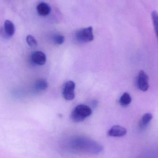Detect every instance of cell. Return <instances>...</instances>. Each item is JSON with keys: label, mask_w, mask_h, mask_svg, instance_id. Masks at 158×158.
<instances>
[{"label": "cell", "mask_w": 158, "mask_h": 158, "mask_svg": "<svg viewBox=\"0 0 158 158\" xmlns=\"http://www.w3.org/2000/svg\"><path fill=\"white\" fill-rule=\"evenodd\" d=\"M69 148L76 152L97 155L103 150V147L96 141L85 137L75 136L68 141Z\"/></svg>", "instance_id": "6da1fadb"}, {"label": "cell", "mask_w": 158, "mask_h": 158, "mask_svg": "<svg viewBox=\"0 0 158 158\" xmlns=\"http://www.w3.org/2000/svg\"><path fill=\"white\" fill-rule=\"evenodd\" d=\"M92 110L90 107L86 105H78L72 111L70 115L71 120L75 123L83 121L86 118L91 116Z\"/></svg>", "instance_id": "7a4b0ae2"}, {"label": "cell", "mask_w": 158, "mask_h": 158, "mask_svg": "<svg viewBox=\"0 0 158 158\" xmlns=\"http://www.w3.org/2000/svg\"><path fill=\"white\" fill-rule=\"evenodd\" d=\"M76 38L80 42L87 43L92 41L94 40L93 28L92 27L81 29L77 31Z\"/></svg>", "instance_id": "3957f363"}, {"label": "cell", "mask_w": 158, "mask_h": 158, "mask_svg": "<svg viewBox=\"0 0 158 158\" xmlns=\"http://www.w3.org/2000/svg\"><path fill=\"white\" fill-rule=\"evenodd\" d=\"M76 84L73 81H69L65 83L63 89V95L67 100H72L75 98Z\"/></svg>", "instance_id": "277c9868"}, {"label": "cell", "mask_w": 158, "mask_h": 158, "mask_svg": "<svg viewBox=\"0 0 158 158\" xmlns=\"http://www.w3.org/2000/svg\"><path fill=\"white\" fill-rule=\"evenodd\" d=\"M136 85L139 90L143 92H146L149 88L148 76L143 70H141L138 73L136 78Z\"/></svg>", "instance_id": "5b68a950"}, {"label": "cell", "mask_w": 158, "mask_h": 158, "mask_svg": "<svg viewBox=\"0 0 158 158\" xmlns=\"http://www.w3.org/2000/svg\"><path fill=\"white\" fill-rule=\"evenodd\" d=\"M127 130L120 125H114L108 132V135L112 137H122L126 135Z\"/></svg>", "instance_id": "8992f818"}, {"label": "cell", "mask_w": 158, "mask_h": 158, "mask_svg": "<svg viewBox=\"0 0 158 158\" xmlns=\"http://www.w3.org/2000/svg\"><path fill=\"white\" fill-rule=\"evenodd\" d=\"M31 60L32 62L39 65L44 64L46 61V56L43 52L37 51L34 52L31 55Z\"/></svg>", "instance_id": "52a82bcc"}, {"label": "cell", "mask_w": 158, "mask_h": 158, "mask_svg": "<svg viewBox=\"0 0 158 158\" xmlns=\"http://www.w3.org/2000/svg\"><path fill=\"white\" fill-rule=\"evenodd\" d=\"M15 28L14 23L9 20H6L4 24V32L7 37H12L15 34Z\"/></svg>", "instance_id": "ba28073f"}, {"label": "cell", "mask_w": 158, "mask_h": 158, "mask_svg": "<svg viewBox=\"0 0 158 158\" xmlns=\"http://www.w3.org/2000/svg\"><path fill=\"white\" fill-rule=\"evenodd\" d=\"M37 10L40 16H45L51 13V8L50 6L45 2H41L37 6Z\"/></svg>", "instance_id": "9c48e42d"}, {"label": "cell", "mask_w": 158, "mask_h": 158, "mask_svg": "<svg viewBox=\"0 0 158 158\" xmlns=\"http://www.w3.org/2000/svg\"><path fill=\"white\" fill-rule=\"evenodd\" d=\"M153 118V115L151 113H147L142 117L140 123L139 127L141 129H144L147 127Z\"/></svg>", "instance_id": "30bf717a"}, {"label": "cell", "mask_w": 158, "mask_h": 158, "mask_svg": "<svg viewBox=\"0 0 158 158\" xmlns=\"http://www.w3.org/2000/svg\"><path fill=\"white\" fill-rule=\"evenodd\" d=\"M48 85L46 80L43 79H38L35 82L34 87L39 91H44L48 87Z\"/></svg>", "instance_id": "8fae6325"}, {"label": "cell", "mask_w": 158, "mask_h": 158, "mask_svg": "<svg viewBox=\"0 0 158 158\" xmlns=\"http://www.w3.org/2000/svg\"><path fill=\"white\" fill-rule=\"evenodd\" d=\"M132 101V98L128 93H124L121 96L119 99V104L123 107L129 106Z\"/></svg>", "instance_id": "7c38bea8"}, {"label": "cell", "mask_w": 158, "mask_h": 158, "mask_svg": "<svg viewBox=\"0 0 158 158\" xmlns=\"http://www.w3.org/2000/svg\"><path fill=\"white\" fill-rule=\"evenodd\" d=\"M152 21H153V25L155 32L158 40V13L156 11H153L151 14Z\"/></svg>", "instance_id": "4fadbf2b"}, {"label": "cell", "mask_w": 158, "mask_h": 158, "mask_svg": "<svg viewBox=\"0 0 158 158\" xmlns=\"http://www.w3.org/2000/svg\"><path fill=\"white\" fill-rule=\"evenodd\" d=\"M53 40L55 44L57 45H61L65 41V37L60 34H56L53 37Z\"/></svg>", "instance_id": "5bb4252c"}, {"label": "cell", "mask_w": 158, "mask_h": 158, "mask_svg": "<svg viewBox=\"0 0 158 158\" xmlns=\"http://www.w3.org/2000/svg\"><path fill=\"white\" fill-rule=\"evenodd\" d=\"M27 43L30 47L35 48L37 46V41L34 37L31 35H28L27 37Z\"/></svg>", "instance_id": "9a60e30c"}]
</instances>
